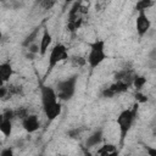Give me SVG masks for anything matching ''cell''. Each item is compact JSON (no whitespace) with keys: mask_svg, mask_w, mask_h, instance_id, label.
<instances>
[{"mask_svg":"<svg viewBox=\"0 0 156 156\" xmlns=\"http://www.w3.org/2000/svg\"><path fill=\"white\" fill-rule=\"evenodd\" d=\"M37 2H43V1H45V0H35Z\"/></svg>","mask_w":156,"mask_h":156,"instance_id":"30","label":"cell"},{"mask_svg":"<svg viewBox=\"0 0 156 156\" xmlns=\"http://www.w3.org/2000/svg\"><path fill=\"white\" fill-rule=\"evenodd\" d=\"M27 51L39 55V54H40V45H39L37 41H34V43H32V44H30V45L27 48Z\"/></svg>","mask_w":156,"mask_h":156,"instance_id":"20","label":"cell"},{"mask_svg":"<svg viewBox=\"0 0 156 156\" xmlns=\"http://www.w3.org/2000/svg\"><path fill=\"white\" fill-rule=\"evenodd\" d=\"M69 58V54L67 51V48L61 44V43H57L52 46V49L50 50V54H49V58H48V69H46V73H45V77L56 67V65H58L60 62L62 61H66Z\"/></svg>","mask_w":156,"mask_h":156,"instance_id":"5","label":"cell"},{"mask_svg":"<svg viewBox=\"0 0 156 156\" xmlns=\"http://www.w3.org/2000/svg\"><path fill=\"white\" fill-rule=\"evenodd\" d=\"M135 100H136L138 104L139 102H145V101H147V96L145 94H143L141 91H136L135 93Z\"/></svg>","mask_w":156,"mask_h":156,"instance_id":"23","label":"cell"},{"mask_svg":"<svg viewBox=\"0 0 156 156\" xmlns=\"http://www.w3.org/2000/svg\"><path fill=\"white\" fill-rule=\"evenodd\" d=\"M13 74V68L11 66V63L9 62H2L0 65V80L1 83H6L10 80V78Z\"/></svg>","mask_w":156,"mask_h":156,"instance_id":"11","label":"cell"},{"mask_svg":"<svg viewBox=\"0 0 156 156\" xmlns=\"http://www.w3.org/2000/svg\"><path fill=\"white\" fill-rule=\"evenodd\" d=\"M130 85L132 84L126 82V80H115V83H112L110 87L104 88L101 90V96L102 98H107V99L113 98L117 94H122V93L127 91Z\"/></svg>","mask_w":156,"mask_h":156,"instance_id":"6","label":"cell"},{"mask_svg":"<svg viewBox=\"0 0 156 156\" xmlns=\"http://www.w3.org/2000/svg\"><path fill=\"white\" fill-rule=\"evenodd\" d=\"M69 60H71V63L73 67H82L85 63H88L87 58H84L83 56H79V55H74V56L69 57Z\"/></svg>","mask_w":156,"mask_h":156,"instance_id":"18","label":"cell"},{"mask_svg":"<svg viewBox=\"0 0 156 156\" xmlns=\"http://www.w3.org/2000/svg\"><path fill=\"white\" fill-rule=\"evenodd\" d=\"M22 127L27 133H34L40 127V121L37 115H28L26 118L22 119Z\"/></svg>","mask_w":156,"mask_h":156,"instance_id":"8","label":"cell"},{"mask_svg":"<svg viewBox=\"0 0 156 156\" xmlns=\"http://www.w3.org/2000/svg\"><path fill=\"white\" fill-rule=\"evenodd\" d=\"M40 99L45 117L49 121H54L55 118H57L61 113L62 107L56 89L50 85H40Z\"/></svg>","mask_w":156,"mask_h":156,"instance_id":"1","label":"cell"},{"mask_svg":"<svg viewBox=\"0 0 156 156\" xmlns=\"http://www.w3.org/2000/svg\"><path fill=\"white\" fill-rule=\"evenodd\" d=\"M67 135L71 138V139H77L79 135H80V129L79 128H74V129H71L67 132Z\"/></svg>","mask_w":156,"mask_h":156,"instance_id":"22","label":"cell"},{"mask_svg":"<svg viewBox=\"0 0 156 156\" xmlns=\"http://www.w3.org/2000/svg\"><path fill=\"white\" fill-rule=\"evenodd\" d=\"M0 98H1L2 100H6V99L9 98V89H7V87L2 85V87L0 88Z\"/></svg>","mask_w":156,"mask_h":156,"instance_id":"24","label":"cell"},{"mask_svg":"<svg viewBox=\"0 0 156 156\" xmlns=\"http://www.w3.org/2000/svg\"><path fill=\"white\" fill-rule=\"evenodd\" d=\"M51 43H52V37H51L49 29H48V28H44V29H43L41 38H40V41H39V45H40V54H39V55H40V56H44V55L48 52V50H49Z\"/></svg>","mask_w":156,"mask_h":156,"instance_id":"9","label":"cell"},{"mask_svg":"<svg viewBox=\"0 0 156 156\" xmlns=\"http://www.w3.org/2000/svg\"><path fill=\"white\" fill-rule=\"evenodd\" d=\"M15 115H16V118H20V119L22 121L23 118H26V117L29 115V111H28L27 107L21 106V107H18V108L15 110Z\"/></svg>","mask_w":156,"mask_h":156,"instance_id":"19","label":"cell"},{"mask_svg":"<svg viewBox=\"0 0 156 156\" xmlns=\"http://www.w3.org/2000/svg\"><path fill=\"white\" fill-rule=\"evenodd\" d=\"M152 135H154V136L156 138V126H155V127L152 128Z\"/></svg>","mask_w":156,"mask_h":156,"instance_id":"28","label":"cell"},{"mask_svg":"<svg viewBox=\"0 0 156 156\" xmlns=\"http://www.w3.org/2000/svg\"><path fill=\"white\" fill-rule=\"evenodd\" d=\"M151 28V21L149 18V16L146 15L145 11H140L138 12L136 20H135V29L139 37H144L149 29Z\"/></svg>","mask_w":156,"mask_h":156,"instance_id":"7","label":"cell"},{"mask_svg":"<svg viewBox=\"0 0 156 156\" xmlns=\"http://www.w3.org/2000/svg\"><path fill=\"white\" fill-rule=\"evenodd\" d=\"M1 117L4 118H9V119H13L16 118V115H15V110H11V108H6L2 113H1Z\"/></svg>","mask_w":156,"mask_h":156,"instance_id":"21","label":"cell"},{"mask_svg":"<svg viewBox=\"0 0 156 156\" xmlns=\"http://www.w3.org/2000/svg\"><path fill=\"white\" fill-rule=\"evenodd\" d=\"M9 1H10V0H9Z\"/></svg>","mask_w":156,"mask_h":156,"instance_id":"31","label":"cell"},{"mask_svg":"<svg viewBox=\"0 0 156 156\" xmlns=\"http://www.w3.org/2000/svg\"><path fill=\"white\" fill-rule=\"evenodd\" d=\"M7 89H9V98L15 96V95H23V88H22V85L10 84L7 87Z\"/></svg>","mask_w":156,"mask_h":156,"instance_id":"17","label":"cell"},{"mask_svg":"<svg viewBox=\"0 0 156 156\" xmlns=\"http://www.w3.org/2000/svg\"><path fill=\"white\" fill-rule=\"evenodd\" d=\"M138 117V102L133 105L132 108H126L123 111H121V113L118 115L116 122L119 129V134H121V145H123L127 134L129 133V130L132 129V126L134 124L135 119Z\"/></svg>","mask_w":156,"mask_h":156,"instance_id":"2","label":"cell"},{"mask_svg":"<svg viewBox=\"0 0 156 156\" xmlns=\"http://www.w3.org/2000/svg\"><path fill=\"white\" fill-rule=\"evenodd\" d=\"M145 84H146V78H145L144 76H138V74H135V76H134L132 85L135 88V90H136V91H140Z\"/></svg>","mask_w":156,"mask_h":156,"instance_id":"15","label":"cell"},{"mask_svg":"<svg viewBox=\"0 0 156 156\" xmlns=\"http://www.w3.org/2000/svg\"><path fill=\"white\" fill-rule=\"evenodd\" d=\"M118 151H117V147L113 145V144H105L102 145L98 151H96V155H101V156H110V155H116Z\"/></svg>","mask_w":156,"mask_h":156,"instance_id":"14","label":"cell"},{"mask_svg":"<svg viewBox=\"0 0 156 156\" xmlns=\"http://www.w3.org/2000/svg\"><path fill=\"white\" fill-rule=\"evenodd\" d=\"M0 132L2 133V135L5 138L10 136L11 133H12V119L1 117V121H0Z\"/></svg>","mask_w":156,"mask_h":156,"instance_id":"13","label":"cell"},{"mask_svg":"<svg viewBox=\"0 0 156 156\" xmlns=\"http://www.w3.org/2000/svg\"><path fill=\"white\" fill-rule=\"evenodd\" d=\"M107 55L105 52V41L104 40H95L89 44V54L87 56V62L91 68H96L100 66L105 60Z\"/></svg>","mask_w":156,"mask_h":156,"instance_id":"3","label":"cell"},{"mask_svg":"<svg viewBox=\"0 0 156 156\" xmlns=\"http://www.w3.org/2000/svg\"><path fill=\"white\" fill-rule=\"evenodd\" d=\"M37 57V54H33V52H29V51H27V54H26V58H28V60H34Z\"/></svg>","mask_w":156,"mask_h":156,"instance_id":"27","label":"cell"},{"mask_svg":"<svg viewBox=\"0 0 156 156\" xmlns=\"http://www.w3.org/2000/svg\"><path fill=\"white\" fill-rule=\"evenodd\" d=\"M145 151L149 156H156V149L151 146H145Z\"/></svg>","mask_w":156,"mask_h":156,"instance_id":"26","label":"cell"},{"mask_svg":"<svg viewBox=\"0 0 156 156\" xmlns=\"http://www.w3.org/2000/svg\"><path fill=\"white\" fill-rule=\"evenodd\" d=\"M77 82H78V76L73 74L67 77L66 79H62L60 82H57L56 84V93L60 100L62 101H68L73 98L74 93H76V87H77Z\"/></svg>","mask_w":156,"mask_h":156,"instance_id":"4","label":"cell"},{"mask_svg":"<svg viewBox=\"0 0 156 156\" xmlns=\"http://www.w3.org/2000/svg\"><path fill=\"white\" fill-rule=\"evenodd\" d=\"M152 5H154V0H139L136 2V5H135V10H136V12L146 11Z\"/></svg>","mask_w":156,"mask_h":156,"instance_id":"16","label":"cell"},{"mask_svg":"<svg viewBox=\"0 0 156 156\" xmlns=\"http://www.w3.org/2000/svg\"><path fill=\"white\" fill-rule=\"evenodd\" d=\"M12 155H13L12 147H5L0 151V156H12Z\"/></svg>","mask_w":156,"mask_h":156,"instance_id":"25","label":"cell"},{"mask_svg":"<svg viewBox=\"0 0 156 156\" xmlns=\"http://www.w3.org/2000/svg\"><path fill=\"white\" fill-rule=\"evenodd\" d=\"M73 1H78V0H65V5H67L69 2H73Z\"/></svg>","mask_w":156,"mask_h":156,"instance_id":"29","label":"cell"},{"mask_svg":"<svg viewBox=\"0 0 156 156\" xmlns=\"http://www.w3.org/2000/svg\"><path fill=\"white\" fill-rule=\"evenodd\" d=\"M104 139V133H102V129L99 128L96 130H94L87 139H85V147H94V146H98L99 144H101Z\"/></svg>","mask_w":156,"mask_h":156,"instance_id":"10","label":"cell"},{"mask_svg":"<svg viewBox=\"0 0 156 156\" xmlns=\"http://www.w3.org/2000/svg\"><path fill=\"white\" fill-rule=\"evenodd\" d=\"M39 32H40V26H37L35 28H33V30H32L29 34H27V37L23 39L22 46H23V48H28L32 43L37 41V38H38V35H39Z\"/></svg>","mask_w":156,"mask_h":156,"instance_id":"12","label":"cell"}]
</instances>
